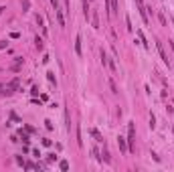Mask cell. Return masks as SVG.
<instances>
[{"label": "cell", "instance_id": "cell-12", "mask_svg": "<svg viewBox=\"0 0 174 172\" xmlns=\"http://www.w3.org/2000/svg\"><path fill=\"white\" fill-rule=\"evenodd\" d=\"M91 22H93V29H99V20H97V12H93V18H91Z\"/></svg>", "mask_w": 174, "mask_h": 172}, {"label": "cell", "instance_id": "cell-6", "mask_svg": "<svg viewBox=\"0 0 174 172\" xmlns=\"http://www.w3.org/2000/svg\"><path fill=\"white\" fill-rule=\"evenodd\" d=\"M117 144H120V150H121L124 154H126V152H128V140L120 136V138H117Z\"/></svg>", "mask_w": 174, "mask_h": 172}, {"label": "cell", "instance_id": "cell-23", "mask_svg": "<svg viewBox=\"0 0 174 172\" xmlns=\"http://www.w3.org/2000/svg\"><path fill=\"white\" fill-rule=\"evenodd\" d=\"M0 91H2V85H0Z\"/></svg>", "mask_w": 174, "mask_h": 172}, {"label": "cell", "instance_id": "cell-15", "mask_svg": "<svg viewBox=\"0 0 174 172\" xmlns=\"http://www.w3.org/2000/svg\"><path fill=\"white\" fill-rule=\"evenodd\" d=\"M29 6H30V0H22V12H26Z\"/></svg>", "mask_w": 174, "mask_h": 172}, {"label": "cell", "instance_id": "cell-14", "mask_svg": "<svg viewBox=\"0 0 174 172\" xmlns=\"http://www.w3.org/2000/svg\"><path fill=\"white\" fill-rule=\"evenodd\" d=\"M47 79L51 81V83H57V79H55V73H53V71H49V73H47Z\"/></svg>", "mask_w": 174, "mask_h": 172}, {"label": "cell", "instance_id": "cell-5", "mask_svg": "<svg viewBox=\"0 0 174 172\" xmlns=\"http://www.w3.org/2000/svg\"><path fill=\"white\" fill-rule=\"evenodd\" d=\"M75 53H77L79 57L83 55V51H81V34H77V37H75Z\"/></svg>", "mask_w": 174, "mask_h": 172}, {"label": "cell", "instance_id": "cell-19", "mask_svg": "<svg viewBox=\"0 0 174 172\" xmlns=\"http://www.w3.org/2000/svg\"><path fill=\"white\" fill-rule=\"evenodd\" d=\"M45 126H47V130H53V122H49V119L45 122Z\"/></svg>", "mask_w": 174, "mask_h": 172}, {"label": "cell", "instance_id": "cell-17", "mask_svg": "<svg viewBox=\"0 0 174 172\" xmlns=\"http://www.w3.org/2000/svg\"><path fill=\"white\" fill-rule=\"evenodd\" d=\"M109 87H111V91H113V93H117V87H116V83H113V81H109Z\"/></svg>", "mask_w": 174, "mask_h": 172}, {"label": "cell", "instance_id": "cell-9", "mask_svg": "<svg viewBox=\"0 0 174 172\" xmlns=\"http://www.w3.org/2000/svg\"><path fill=\"white\" fill-rule=\"evenodd\" d=\"M34 47H37V51H43V39H41V37H37V39H34Z\"/></svg>", "mask_w": 174, "mask_h": 172}, {"label": "cell", "instance_id": "cell-18", "mask_svg": "<svg viewBox=\"0 0 174 172\" xmlns=\"http://www.w3.org/2000/svg\"><path fill=\"white\" fill-rule=\"evenodd\" d=\"M51 4H53L55 10H59V0H51Z\"/></svg>", "mask_w": 174, "mask_h": 172}, {"label": "cell", "instance_id": "cell-10", "mask_svg": "<svg viewBox=\"0 0 174 172\" xmlns=\"http://www.w3.org/2000/svg\"><path fill=\"white\" fill-rule=\"evenodd\" d=\"M83 12H85V18H89V12H91V10H89V2H83Z\"/></svg>", "mask_w": 174, "mask_h": 172}, {"label": "cell", "instance_id": "cell-13", "mask_svg": "<svg viewBox=\"0 0 174 172\" xmlns=\"http://www.w3.org/2000/svg\"><path fill=\"white\" fill-rule=\"evenodd\" d=\"M59 168H61V170H69V162L67 160H61V162H59Z\"/></svg>", "mask_w": 174, "mask_h": 172}, {"label": "cell", "instance_id": "cell-20", "mask_svg": "<svg viewBox=\"0 0 174 172\" xmlns=\"http://www.w3.org/2000/svg\"><path fill=\"white\" fill-rule=\"evenodd\" d=\"M0 49H6V41H0Z\"/></svg>", "mask_w": 174, "mask_h": 172}, {"label": "cell", "instance_id": "cell-1", "mask_svg": "<svg viewBox=\"0 0 174 172\" xmlns=\"http://www.w3.org/2000/svg\"><path fill=\"white\" fill-rule=\"evenodd\" d=\"M134 138H136V128H134V122H132L130 126H128V138H126L128 140V152H134L136 150L134 148V142H136Z\"/></svg>", "mask_w": 174, "mask_h": 172}, {"label": "cell", "instance_id": "cell-22", "mask_svg": "<svg viewBox=\"0 0 174 172\" xmlns=\"http://www.w3.org/2000/svg\"><path fill=\"white\" fill-rule=\"evenodd\" d=\"M2 10H4V8H2V6H0V12H2Z\"/></svg>", "mask_w": 174, "mask_h": 172}, {"label": "cell", "instance_id": "cell-16", "mask_svg": "<svg viewBox=\"0 0 174 172\" xmlns=\"http://www.w3.org/2000/svg\"><path fill=\"white\" fill-rule=\"evenodd\" d=\"M101 65H103V67H105V65H107V55L103 53V51H101Z\"/></svg>", "mask_w": 174, "mask_h": 172}, {"label": "cell", "instance_id": "cell-2", "mask_svg": "<svg viewBox=\"0 0 174 172\" xmlns=\"http://www.w3.org/2000/svg\"><path fill=\"white\" fill-rule=\"evenodd\" d=\"M18 83H20V81H18V77H16V79H12V81H10V83L6 85V87H2V91H0V93H2V95H12V93L16 91V89H18Z\"/></svg>", "mask_w": 174, "mask_h": 172}, {"label": "cell", "instance_id": "cell-3", "mask_svg": "<svg viewBox=\"0 0 174 172\" xmlns=\"http://www.w3.org/2000/svg\"><path fill=\"white\" fill-rule=\"evenodd\" d=\"M156 47H158V53H160V57H162V61H164V63H168V55H166V51H164V47H162V43H156Z\"/></svg>", "mask_w": 174, "mask_h": 172}, {"label": "cell", "instance_id": "cell-21", "mask_svg": "<svg viewBox=\"0 0 174 172\" xmlns=\"http://www.w3.org/2000/svg\"><path fill=\"white\" fill-rule=\"evenodd\" d=\"M136 2H138V6H144V2H142V0H136Z\"/></svg>", "mask_w": 174, "mask_h": 172}, {"label": "cell", "instance_id": "cell-11", "mask_svg": "<svg viewBox=\"0 0 174 172\" xmlns=\"http://www.w3.org/2000/svg\"><path fill=\"white\" fill-rule=\"evenodd\" d=\"M24 168H26V170H37V168H39V164H33V162H24Z\"/></svg>", "mask_w": 174, "mask_h": 172}, {"label": "cell", "instance_id": "cell-7", "mask_svg": "<svg viewBox=\"0 0 174 172\" xmlns=\"http://www.w3.org/2000/svg\"><path fill=\"white\" fill-rule=\"evenodd\" d=\"M57 12V20H59V26H65V18H63V12H61V8L55 10Z\"/></svg>", "mask_w": 174, "mask_h": 172}, {"label": "cell", "instance_id": "cell-4", "mask_svg": "<svg viewBox=\"0 0 174 172\" xmlns=\"http://www.w3.org/2000/svg\"><path fill=\"white\" fill-rule=\"evenodd\" d=\"M109 10H111V16L120 12V4H117V0H109Z\"/></svg>", "mask_w": 174, "mask_h": 172}, {"label": "cell", "instance_id": "cell-8", "mask_svg": "<svg viewBox=\"0 0 174 172\" xmlns=\"http://www.w3.org/2000/svg\"><path fill=\"white\" fill-rule=\"evenodd\" d=\"M89 134H91V136L93 138H95V140H97V142H103V138H101V134H99V132H97V130H89Z\"/></svg>", "mask_w": 174, "mask_h": 172}]
</instances>
